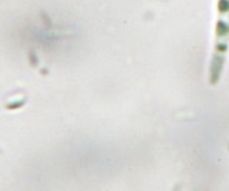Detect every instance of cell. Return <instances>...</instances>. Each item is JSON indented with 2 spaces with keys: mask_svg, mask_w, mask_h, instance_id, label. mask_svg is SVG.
<instances>
[{
  "mask_svg": "<svg viewBox=\"0 0 229 191\" xmlns=\"http://www.w3.org/2000/svg\"><path fill=\"white\" fill-rule=\"evenodd\" d=\"M229 46V0H218L215 29V59H223Z\"/></svg>",
  "mask_w": 229,
  "mask_h": 191,
  "instance_id": "obj_1",
  "label": "cell"
}]
</instances>
